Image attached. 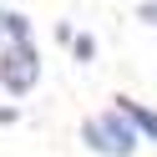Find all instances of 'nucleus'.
Masks as SVG:
<instances>
[{
  "instance_id": "1",
  "label": "nucleus",
  "mask_w": 157,
  "mask_h": 157,
  "mask_svg": "<svg viewBox=\"0 0 157 157\" xmlns=\"http://www.w3.org/2000/svg\"><path fill=\"white\" fill-rule=\"evenodd\" d=\"M81 142L91 147L96 157H132L137 152V127L127 122L117 106H106V112H91V117H81Z\"/></svg>"
},
{
  "instance_id": "2",
  "label": "nucleus",
  "mask_w": 157,
  "mask_h": 157,
  "mask_svg": "<svg viewBox=\"0 0 157 157\" xmlns=\"http://www.w3.org/2000/svg\"><path fill=\"white\" fill-rule=\"evenodd\" d=\"M36 81H41L36 41H5V51H0V91L5 96H31Z\"/></svg>"
},
{
  "instance_id": "3",
  "label": "nucleus",
  "mask_w": 157,
  "mask_h": 157,
  "mask_svg": "<svg viewBox=\"0 0 157 157\" xmlns=\"http://www.w3.org/2000/svg\"><path fill=\"white\" fill-rule=\"evenodd\" d=\"M112 106H117V112H122L127 122L137 127V137H142V142H152V147H157V112H152V106L132 101V96H112Z\"/></svg>"
},
{
  "instance_id": "4",
  "label": "nucleus",
  "mask_w": 157,
  "mask_h": 157,
  "mask_svg": "<svg viewBox=\"0 0 157 157\" xmlns=\"http://www.w3.org/2000/svg\"><path fill=\"white\" fill-rule=\"evenodd\" d=\"M5 41H31V15L5 10Z\"/></svg>"
},
{
  "instance_id": "5",
  "label": "nucleus",
  "mask_w": 157,
  "mask_h": 157,
  "mask_svg": "<svg viewBox=\"0 0 157 157\" xmlns=\"http://www.w3.org/2000/svg\"><path fill=\"white\" fill-rule=\"evenodd\" d=\"M71 56L76 61H91L96 56V36H71Z\"/></svg>"
},
{
  "instance_id": "6",
  "label": "nucleus",
  "mask_w": 157,
  "mask_h": 157,
  "mask_svg": "<svg viewBox=\"0 0 157 157\" xmlns=\"http://www.w3.org/2000/svg\"><path fill=\"white\" fill-rule=\"evenodd\" d=\"M137 21H142V25H157V0H137Z\"/></svg>"
},
{
  "instance_id": "7",
  "label": "nucleus",
  "mask_w": 157,
  "mask_h": 157,
  "mask_svg": "<svg viewBox=\"0 0 157 157\" xmlns=\"http://www.w3.org/2000/svg\"><path fill=\"white\" fill-rule=\"evenodd\" d=\"M0 41H5V5H0Z\"/></svg>"
}]
</instances>
